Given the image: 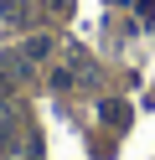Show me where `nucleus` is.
<instances>
[{
  "label": "nucleus",
  "instance_id": "2",
  "mask_svg": "<svg viewBox=\"0 0 155 160\" xmlns=\"http://www.w3.org/2000/svg\"><path fill=\"white\" fill-rule=\"evenodd\" d=\"M16 139H21V114H16V103L0 98V155H10Z\"/></svg>",
  "mask_w": 155,
  "mask_h": 160
},
{
  "label": "nucleus",
  "instance_id": "3",
  "mask_svg": "<svg viewBox=\"0 0 155 160\" xmlns=\"http://www.w3.org/2000/svg\"><path fill=\"white\" fill-rule=\"evenodd\" d=\"M0 21L5 26H26L31 21V0H0Z\"/></svg>",
  "mask_w": 155,
  "mask_h": 160
},
{
  "label": "nucleus",
  "instance_id": "4",
  "mask_svg": "<svg viewBox=\"0 0 155 160\" xmlns=\"http://www.w3.org/2000/svg\"><path fill=\"white\" fill-rule=\"evenodd\" d=\"M98 114H103V124H109V129H124V124L134 119V114H129V103H119V98H109Z\"/></svg>",
  "mask_w": 155,
  "mask_h": 160
},
{
  "label": "nucleus",
  "instance_id": "1",
  "mask_svg": "<svg viewBox=\"0 0 155 160\" xmlns=\"http://www.w3.org/2000/svg\"><path fill=\"white\" fill-rule=\"evenodd\" d=\"M88 72H93L88 52H83V47H67V62H62V67H52V88H72V83H83Z\"/></svg>",
  "mask_w": 155,
  "mask_h": 160
},
{
  "label": "nucleus",
  "instance_id": "8",
  "mask_svg": "<svg viewBox=\"0 0 155 160\" xmlns=\"http://www.w3.org/2000/svg\"><path fill=\"white\" fill-rule=\"evenodd\" d=\"M16 160H36V150H26V155H16Z\"/></svg>",
  "mask_w": 155,
  "mask_h": 160
},
{
  "label": "nucleus",
  "instance_id": "5",
  "mask_svg": "<svg viewBox=\"0 0 155 160\" xmlns=\"http://www.w3.org/2000/svg\"><path fill=\"white\" fill-rule=\"evenodd\" d=\"M21 52H26L31 62H41V57H52V36H31V42L21 47Z\"/></svg>",
  "mask_w": 155,
  "mask_h": 160
},
{
  "label": "nucleus",
  "instance_id": "6",
  "mask_svg": "<svg viewBox=\"0 0 155 160\" xmlns=\"http://www.w3.org/2000/svg\"><path fill=\"white\" fill-rule=\"evenodd\" d=\"M72 5H78V0H47V11L57 16V21H67V16H72Z\"/></svg>",
  "mask_w": 155,
  "mask_h": 160
},
{
  "label": "nucleus",
  "instance_id": "7",
  "mask_svg": "<svg viewBox=\"0 0 155 160\" xmlns=\"http://www.w3.org/2000/svg\"><path fill=\"white\" fill-rule=\"evenodd\" d=\"M10 93H16V78H10L5 67H0V98H10Z\"/></svg>",
  "mask_w": 155,
  "mask_h": 160
}]
</instances>
